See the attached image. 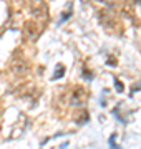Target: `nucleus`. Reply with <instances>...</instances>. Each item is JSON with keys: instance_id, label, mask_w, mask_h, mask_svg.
I'll list each match as a JSON object with an SVG mask.
<instances>
[{"instance_id": "f257e3e1", "label": "nucleus", "mask_w": 141, "mask_h": 149, "mask_svg": "<svg viewBox=\"0 0 141 149\" xmlns=\"http://www.w3.org/2000/svg\"><path fill=\"white\" fill-rule=\"evenodd\" d=\"M115 138H116L115 134H113L111 138H110V146H111V149H121L120 146H116V142H115Z\"/></svg>"}, {"instance_id": "f03ea898", "label": "nucleus", "mask_w": 141, "mask_h": 149, "mask_svg": "<svg viewBox=\"0 0 141 149\" xmlns=\"http://www.w3.org/2000/svg\"><path fill=\"white\" fill-rule=\"evenodd\" d=\"M116 89H118V91H123V85L120 81H116Z\"/></svg>"}]
</instances>
